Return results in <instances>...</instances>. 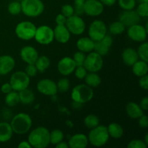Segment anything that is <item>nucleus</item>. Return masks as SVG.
Listing matches in <instances>:
<instances>
[{
  "label": "nucleus",
  "instance_id": "obj_2",
  "mask_svg": "<svg viewBox=\"0 0 148 148\" xmlns=\"http://www.w3.org/2000/svg\"><path fill=\"white\" fill-rule=\"evenodd\" d=\"M32 119L25 113H19L12 118L10 125L13 132L17 134H24L30 130L32 127Z\"/></svg>",
  "mask_w": 148,
  "mask_h": 148
},
{
  "label": "nucleus",
  "instance_id": "obj_14",
  "mask_svg": "<svg viewBox=\"0 0 148 148\" xmlns=\"http://www.w3.org/2000/svg\"><path fill=\"white\" fill-rule=\"evenodd\" d=\"M83 10L84 13L88 15L95 17L102 14L104 5L98 0H85Z\"/></svg>",
  "mask_w": 148,
  "mask_h": 148
},
{
  "label": "nucleus",
  "instance_id": "obj_38",
  "mask_svg": "<svg viewBox=\"0 0 148 148\" xmlns=\"http://www.w3.org/2000/svg\"><path fill=\"white\" fill-rule=\"evenodd\" d=\"M119 5L122 10H134L136 6V0H119Z\"/></svg>",
  "mask_w": 148,
  "mask_h": 148
},
{
  "label": "nucleus",
  "instance_id": "obj_32",
  "mask_svg": "<svg viewBox=\"0 0 148 148\" xmlns=\"http://www.w3.org/2000/svg\"><path fill=\"white\" fill-rule=\"evenodd\" d=\"M84 124L85 126L88 129L95 128L100 124V120L97 116L94 114H89L84 119Z\"/></svg>",
  "mask_w": 148,
  "mask_h": 148
},
{
  "label": "nucleus",
  "instance_id": "obj_39",
  "mask_svg": "<svg viewBox=\"0 0 148 148\" xmlns=\"http://www.w3.org/2000/svg\"><path fill=\"white\" fill-rule=\"evenodd\" d=\"M136 12L140 17H147L148 16V2L140 3Z\"/></svg>",
  "mask_w": 148,
  "mask_h": 148
},
{
  "label": "nucleus",
  "instance_id": "obj_15",
  "mask_svg": "<svg viewBox=\"0 0 148 148\" xmlns=\"http://www.w3.org/2000/svg\"><path fill=\"white\" fill-rule=\"evenodd\" d=\"M119 21L125 27H129L134 25L138 24L140 21V17L134 10H124V12H122L119 15Z\"/></svg>",
  "mask_w": 148,
  "mask_h": 148
},
{
  "label": "nucleus",
  "instance_id": "obj_44",
  "mask_svg": "<svg viewBox=\"0 0 148 148\" xmlns=\"http://www.w3.org/2000/svg\"><path fill=\"white\" fill-rule=\"evenodd\" d=\"M85 0H75V13L77 15H81L84 13V3Z\"/></svg>",
  "mask_w": 148,
  "mask_h": 148
},
{
  "label": "nucleus",
  "instance_id": "obj_53",
  "mask_svg": "<svg viewBox=\"0 0 148 148\" xmlns=\"http://www.w3.org/2000/svg\"><path fill=\"white\" fill-rule=\"evenodd\" d=\"M56 148H68L69 147V145H68V144L66 143H65V142H60V143H59L58 144L56 145Z\"/></svg>",
  "mask_w": 148,
  "mask_h": 148
},
{
  "label": "nucleus",
  "instance_id": "obj_51",
  "mask_svg": "<svg viewBox=\"0 0 148 148\" xmlns=\"http://www.w3.org/2000/svg\"><path fill=\"white\" fill-rule=\"evenodd\" d=\"M103 5L108 6V7H111L113 6L116 3V0H99Z\"/></svg>",
  "mask_w": 148,
  "mask_h": 148
},
{
  "label": "nucleus",
  "instance_id": "obj_46",
  "mask_svg": "<svg viewBox=\"0 0 148 148\" xmlns=\"http://www.w3.org/2000/svg\"><path fill=\"white\" fill-rule=\"evenodd\" d=\"M139 85L142 89L147 90L148 89V76L147 75H144L143 77H140V79L139 80Z\"/></svg>",
  "mask_w": 148,
  "mask_h": 148
},
{
  "label": "nucleus",
  "instance_id": "obj_20",
  "mask_svg": "<svg viewBox=\"0 0 148 148\" xmlns=\"http://www.w3.org/2000/svg\"><path fill=\"white\" fill-rule=\"evenodd\" d=\"M88 139L85 134H75L70 137L68 142V145L70 148H85L88 145Z\"/></svg>",
  "mask_w": 148,
  "mask_h": 148
},
{
  "label": "nucleus",
  "instance_id": "obj_30",
  "mask_svg": "<svg viewBox=\"0 0 148 148\" xmlns=\"http://www.w3.org/2000/svg\"><path fill=\"white\" fill-rule=\"evenodd\" d=\"M50 59L46 56H40L36 60L35 65L38 69V72H44L50 66Z\"/></svg>",
  "mask_w": 148,
  "mask_h": 148
},
{
  "label": "nucleus",
  "instance_id": "obj_24",
  "mask_svg": "<svg viewBox=\"0 0 148 148\" xmlns=\"http://www.w3.org/2000/svg\"><path fill=\"white\" fill-rule=\"evenodd\" d=\"M94 43L95 41L92 40L90 37H83L79 38L77 41V48L79 51L83 53L91 52L94 49Z\"/></svg>",
  "mask_w": 148,
  "mask_h": 148
},
{
  "label": "nucleus",
  "instance_id": "obj_37",
  "mask_svg": "<svg viewBox=\"0 0 148 148\" xmlns=\"http://www.w3.org/2000/svg\"><path fill=\"white\" fill-rule=\"evenodd\" d=\"M7 10L12 15H17L22 12L21 4L19 1H12L8 5Z\"/></svg>",
  "mask_w": 148,
  "mask_h": 148
},
{
  "label": "nucleus",
  "instance_id": "obj_35",
  "mask_svg": "<svg viewBox=\"0 0 148 148\" xmlns=\"http://www.w3.org/2000/svg\"><path fill=\"white\" fill-rule=\"evenodd\" d=\"M139 58L141 60L145 62H148V43L147 42H143L141 45L139 46L137 51Z\"/></svg>",
  "mask_w": 148,
  "mask_h": 148
},
{
  "label": "nucleus",
  "instance_id": "obj_41",
  "mask_svg": "<svg viewBox=\"0 0 148 148\" xmlns=\"http://www.w3.org/2000/svg\"><path fill=\"white\" fill-rule=\"evenodd\" d=\"M147 145L144 140H133L127 145V148H147Z\"/></svg>",
  "mask_w": 148,
  "mask_h": 148
},
{
  "label": "nucleus",
  "instance_id": "obj_7",
  "mask_svg": "<svg viewBox=\"0 0 148 148\" xmlns=\"http://www.w3.org/2000/svg\"><path fill=\"white\" fill-rule=\"evenodd\" d=\"M10 84L13 90L20 92L28 88L30 85V77L25 72L17 71L11 75Z\"/></svg>",
  "mask_w": 148,
  "mask_h": 148
},
{
  "label": "nucleus",
  "instance_id": "obj_6",
  "mask_svg": "<svg viewBox=\"0 0 148 148\" xmlns=\"http://www.w3.org/2000/svg\"><path fill=\"white\" fill-rule=\"evenodd\" d=\"M36 26L30 21H23L15 27V34L21 40H30L34 38Z\"/></svg>",
  "mask_w": 148,
  "mask_h": 148
},
{
  "label": "nucleus",
  "instance_id": "obj_27",
  "mask_svg": "<svg viewBox=\"0 0 148 148\" xmlns=\"http://www.w3.org/2000/svg\"><path fill=\"white\" fill-rule=\"evenodd\" d=\"M107 130L109 137L114 139H120L124 134V129L118 123H111L107 127Z\"/></svg>",
  "mask_w": 148,
  "mask_h": 148
},
{
  "label": "nucleus",
  "instance_id": "obj_4",
  "mask_svg": "<svg viewBox=\"0 0 148 148\" xmlns=\"http://www.w3.org/2000/svg\"><path fill=\"white\" fill-rule=\"evenodd\" d=\"M94 95L92 88L86 84L77 85L71 92V98L74 102L79 104L86 103L92 99Z\"/></svg>",
  "mask_w": 148,
  "mask_h": 148
},
{
  "label": "nucleus",
  "instance_id": "obj_47",
  "mask_svg": "<svg viewBox=\"0 0 148 148\" xmlns=\"http://www.w3.org/2000/svg\"><path fill=\"white\" fill-rule=\"evenodd\" d=\"M138 119V124L141 128H147L148 127V117L146 115L143 114V116L137 119Z\"/></svg>",
  "mask_w": 148,
  "mask_h": 148
},
{
  "label": "nucleus",
  "instance_id": "obj_22",
  "mask_svg": "<svg viewBox=\"0 0 148 148\" xmlns=\"http://www.w3.org/2000/svg\"><path fill=\"white\" fill-rule=\"evenodd\" d=\"M122 61L126 65L132 66L139 59L137 51L133 48H127L124 49L121 53Z\"/></svg>",
  "mask_w": 148,
  "mask_h": 148
},
{
  "label": "nucleus",
  "instance_id": "obj_55",
  "mask_svg": "<svg viewBox=\"0 0 148 148\" xmlns=\"http://www.w3.org/2000/svg\"><path fill=\"white\" fill-rule=\"evenodd\" d=\"M142 2H148V0H143Z\"/></svg>",
  "mask_w": 148,
  "mask_h": 148
},
{
  "label": "nucleus",
  "instance_id": "obj_52",
  "mask_svg": "<svg viewBox=\"0 0 148 148\" xmlns=\"http://www.w3.org/2000/svg\"><path fill=\"white\" fill-rule=\"evenodd\" d=\"M19 148H30L32 147L30 145V143H28V141H22L21 143H20V144L18 145Z\"/></svg>",
  "mask_w": 148,
  "mask_h": 148
},
{
  "label": "nucleus",
  "instance_id": "obj_21",
  "mask_svg": "<svg viewBox=\"0 0 148 148\" xmlns=\"http://www.w3.org/2000/svg\"><path fill=\"white\" fill-rule=\"evenodd\" d=\"M70 32L66 25H56L53 30L54 39L61 43H66L70 39Z\"/></svg>",
  "mask_w": 148,
  "mask_h": 148
},
{
  "label": "nucleus",
  "instance_id": "obj_54",
  "mask_svg": "<svg viewBox=\"0 0 148 148\" xmlns=\"http://www.w3.org/2000/svg\"><path fill=\"white\" fill-rule=\"evenodd\" d=\"M145 144L148 145V134H146L145 135Z\"/></svg>",
  "mask_w": 148,
  "mask_h": 148
},
{
  "label": "nucleus",
  "instance_id": "obj_36",
  "mask_svg": "<svg viewBox=\"0 0 148 148\" xmlns=\"http://www.w3.org/2000/svg\"><path fill=\"white\" fill-rule=\"evenodd\" d=\"M56 87H57L58 91L61 92H66L69 90L70 82L69 79L66 78H62L56 83Z\"/></svg>",
  "mask_w": 148,
  "mask_h": 148
},
{
  "label": "nucleus",
  "instance_id": "obj_43",
  "mask_svg": "<svg viewBox=\"0 0 148 148\" xmlns=\"http://www.w3.org/2000/svg\"><path fill=\"white\" fill-rule=\"evenodd\" d=\"M62 14H64L66 18L71 17L75 14V10L74 7L71 4H66L62 6Z\"/></svg>",
  "mask_w": 148,
  "mask_h": 148
},
{
  "label": "nucleus",
  "instance_id": "obj_29",
  "mask_svg": "<svg viewBox=\"0 0 148 148\" xmlns=\"http://www.w3.org/2000/svg\"><path fill=\"white\" fill-rule=\"evenodd\" d=\"M86 85L91 88H97L101 83V78L96 72H90L88 73L84 78Z\"/></svg>",
  "mask_w": 148,
  "mask_h": 148
},
{
  "label": "nucleus",
  "instance_id": "obj_31",
  "mask_svg": "<svg viewBox=\"0 0 148 148\" xmlns=\"http://www.w3.org/2000/svg\"><path fill=\"white\" fill-rule=\"evenodd\" d=\"M5 103L7 106L13 107L20 103V98H19L18 92L14 90H12L9 93L6 94L5 97Z\"/></svg>",
  "mask_w": 148,
  "mask_h": 148
},
{
  "label": "nucleus",
  "instance_id": "obj_11",
  "mask_svg": "<svg viewBox=\"0 0 148 148\" xmlns=\"http://www.w3.org/2000/svg\"><path fill=\"white\" fill-rule=\"evenodd\" d=\"M34 38L40 44H50L54 39L53 30L48 25L40 26L36 29Z\"/></svg>",
  "mask_w": 148,
  "mask_h": 148
},
{
  "label": "nucleus",
  "instance_id": "obj_50",
  "mask_svg": "<svg viewBox=\"0 0 148 148\" xmlns=\"http://www.w3.org/2000/svg\"><path fill=\"white\" fill-rule=\"evenodd\" d=\"M140 106L141 107L143 111H147L148 109V98L147 96H145L141 100Z\"/></svg>",
  "mask_w": 148,
  "mask_h": 148
},
{
  "label": "nucleus",
  "instance_id": "obj_23",
  "mask_svg": "<svg viewBox=\"0 0 148 148\" xmlns=\"http://www.w3.org/2000/svg\"><path fill=\"white\" fill-rule=\"evenodd\" d=\"M126 112L129 117L133 119H137L144 114V111L140 105L134 102H130L126 106Z\"/></svg>",
  "mask_w": 148,
  "mask_h": 148
},
{
  "label": "nucleus",
  "instance_id": "obj_40",
  "mask_svg": "<svg viewBox=\"0 0 148 148\" xmlns=\"http://www.w3.org/2000/svg\"><path fill=\"white\" fill-rule=\"evenodd\" d=\"M85 53H83V52L80 51H79L76 52V53L74 54L73 56V58L72 59H74V61H75V64H76V66H82L84 64V62H85Z\"/></svg>",
  "mask_w": 148,
  "mask_h": 148
},
{
  "label": "nucleus",
  "instance_id": "obj_49",
  "mask_svg": "<svg viewBox=\"0 0 148 148\" xmlns=\"http://www.w3.org/2000/svg\"><path fill=\"white\" fill-rule=\"evenodd\" d=\"M1 90L3 93L7 94L10 92H11L12 90H13L12 88L11 85L10 84V82H6V83L3 84L1 87Z\"/></svg>",
  "mask_w": 148,
  "mask_h": 148
},
{
  "label": "nucleus",
  "instance_id": "obj_48",
  "mask_svg": "<svg viewBox=\"0 0 148 148\" xmlns=\"http://www.w3.org/2000/svg\"><path fill=\"white\" fill-rule=\"evenodd\" d=\"M66 21V17H65L64 14H62V13L61 14H59L56 17V19H55V22H56V25H65Z\"/></svg>",
  "mask_w": 148,
  "mask_h": 148
},
{
  "label": "nucleus",
  "instance_id": "obj_1",
  "mask_svg": "<svg viewBox=\"0 0 148 148\" xmlns=\"http://www.w3.org/2000/svg\"><path fill=\"white\" fill-rule=\"evenodd\" d=\"M27 141L32 147L45 148L50 145V132L43 127H39L30 132Z\"/></svg>",
  "mask_w": 148,
  "mask_h": 148
},
{
  "label": "nucleus",
  "instance_id": "obj_8",
  "mask_svg": "<svg viewBox=\"0 0 148 148\" xmlns=\"http://www.w3.org/2000/svg\"><path fill=\"white\" fill-rule=\"evenodd\" d=\"M83 66L89 72H98L103 66V56L96 52L91 51L88 56H85Z\"/></svg>",
  "mask_w": 148,
  "mask_h": 148
},
{
  "label": "nucleus",
  "instance_id": "obj_45",
  "mask_svg": "<svg viewBox=\"0 0 148 148\" xmlns=\"http://www.w3.org/2000/svg\"><path fill=\"white\" fill-rule=\"evenodd\" d=\"M25 72L29 77H34L37 75L38 69L35 64H28L25 68Z\"/></svg>",
  "mask_w": 148,
  "mask_h": 148
},
{
  "label": "nucleus",
  "instance_id": "obj_28",
  "mask_svg": "<svg viewBox=\"0 0 148 148\" xmlns=\"http://www.w3.org/2000/svg\"><path fill=\"white\" fill-rule=\"evenodd\" d=\"M19 98H20V102L22 103L28 105V104L32 103L35 100V95L31 90L28 88L18 92Z\"/></svg>",
  "mask_w": 148,
  "mask_h": 148
},
{
  "label": "nucleus",
  "instance_id": "obj_19",
  "mask_svg": "<svg viewBox=\"0 0 148 148\" xmlns=\"http://www.w3.org/2000/svg\"><path fill=\"white\" fill-rule=\"evenodd\" d=\"M15 66V61L10 55L0 56V75H6L11 72Z\"/></svg>",
  "mask_w": 148,
  "mask_h": 148
},
{
  "label": "nucleus",
  "instance_id": "obj_9",
  "mask_svg": "<svg viewBox=\"0 0 148 148\" xmlns=\"http://www.w3.org/2000/svg\"><path fill=\"white\" fill-rule=\"evenodd\" d=\"M107 27L103 21L100 20H94L89 26L88 35L93 41L101 40L106 35Z\"/></svg>",
  "mask_w": 148,
  "mask_h": 148
},
{
  "label": "nucleus",
  "instance_id": "obj_17",
  "mask_svg": "<svg viewBox=\"0 0 148 148\" xmlns=\"http://www.w3.org/2000/svg\"><path fill=\"white\" fill-rule=\"evenodd\" d=\"M76 64L72 58L66 56L64 57L59 62L57 69L59 73L64 76H68L73 73L76 68Z\"/></svg>",
  "mask_w": 148,
  "mask_h": 148
},
{
  "label": "nucleus",
  "instance_id": "obj_13",
  "mask_svg": "<svg viewBox=\"0 0 148 148\" xmlns=\"http://www.w3.org/2000/svg\"><path fill=\"white\" fill-rule=\"evenodd\" d=\"M37 90L39 92L45 95L53 96L58 92L56 83L50 79H43L37 84Z\"/></svg>",
  "mask_w": 148,
  "mask_h": 148
},
{
  "label": "nucleus",
  "instance_id": "obj_12",
  "mask_svg": "<svg viewBox=\"0 0 148 148\" xmlns=\"http://www.w3.org/2000/svg\"><path fill=\"white\" fill-rule=\"evenodd\" d=\"M128 37L136 42H144L147 39V30L141 25L136 24L129 27L127 30Z\"/></svg>",
  "mask_w": 148,
  "mask_h": 148
},
{
  "label": "nucleus",
  "instance_id": "obj_16",
  "mask_svg": "<svg viewBox=\"0 0 148 148\" xmlns=\"http://www.w3.org/2000/svg\"><path fill=\"white\" fill-rule=\"evenodd\" d=\"M113 39L109 35H106L101 40L95 41L93 50L101 56H106L109 52L110 48L112 46Z\"/></svg>",
  "mask_w": 148,
  "mask_h": 148
},
{
  "label": "nucleus",
  "instance_id": "obj_10",
  "mask_svg": "<svg viewBox=\"0 0 148 148\" xmlns=\"http://www.w3.org/2000/svg\"><path fill=\"white\" fill-rule=\"evenodd\" d=\"M65 25L70 33L76 36L82 34L85 30V23L83 19L77 14H73L71 17L66 18Z\"/></svg>",
  "mask_w": 148,
  "mask_h": 148
},
{
  "label": "nucleus",
  "instance_id": "obj_5",
  "mask_svg": "<svg viewBox=\"0 0 148 148\" xmlns=\"http://www.w3.org/2000/svg\"><path fill=\"white\" fill-rule=\"evenodd\" d=\"M20 4L22 12L27 17H38L44 11V4L41 0H22Z\"/></svg>",
  "mask_w": 148,
  "mask_h": 148
},
{
  "label": "nucleus",
  "instance_id": "obj_25",
  "mask_svg": "<svg viewBox=\"0 0 148 148\" xmlns=\"http://www.w3.org/2000/svg\"><path fill=\"white\" fill-rule=\"evenodd\" d=\"M13 134L12 129L10 123L0 122V143H6L12 138Z\"/></svg>",
  "mask_w": 148,
  "mask_h": 148
},
{
  "label": "nucleus",
  "instance_id": "obj_3",
  "mask_svg": "<svg viewBox=\"0 0 148 148\" xmlns=\"http://www.w3.org/2000/svg\"><path fill=\"white\" fill-rule=\"evenodd\" d=\"M107 127L104 125H98L95 128L91 129L88 136V142L94 147H103L109 140Z\"/></svg>",
  "mask_w": 148,
  "mask_h": 148
},
{
  "label": "nucleus",
  "instance_id": "obj_26",
  "mask_svg": "<svg viewBox=\"0 0 148 148\" xmlns=\"http://www.w3.org/2000/svg\"><path fill=\"white\" fill-rule=\"evenodd\" d=\"M132 66V72L135 76L140 77L147 75V62H144L143 60L137 61Z\"/></svg>",
  "mask_w": 148,
  "mask_h": 148
},
{
  "label": "nucleus",
  "instance_id": "obj_33",
  "mask_svg": "<svg viewBox=\"0 0 148 148\" xmlns=\"http://www.w3.org/2000/svg\"><path fill=\"white\" fill-rule=\"evenodd\" d=\"M125 26L119 20L110 25L109 31L113 35H121L125 30Z\"/></svg>",
  "mask_w": 148,
  "mask_h": 148
},
{
  "label": "nucleus",
  "instance_id": "obj_34",
  "mask_svg": "<svg viewBox=\"0 0 148 148\" xmlns=\"http://www.w3.org/2000/svg\"><path fill=\"white\" fill-rule=\"evenodd\" d=\"M64 133L60 130H53L50 132V143L56 145L60 142L63 141Z\"/></svg>",
  "mask_w": 148,
  "mask_h": 148
},
{
  "label": "nucleus",
  "instance_id": "obj_18",
  "mask_svg": "<svg viewBox=\"0 0 148 148\" xmlns=\"http://www.w3.org/2000/svg\"><path fill=\"white\" fill-rule=\"evenodd\" d=\"M20 56L23 61L27 64H35L38 58V53L34 47L27 46L23 47L20 51Z\"/></svg>",
  "mask_w": 148,
  "mask_h": 148
},
{
  "label": "nucleus",
  "instance_id": "obj_56",
  "mask_svg": "<svg viewBox=\"0 0 148 148\" xmlns=\"http://www.w3.org/2000/svg\"><path fill=\"white\" fill-rule=\"evenodd\" d=\"M19 1H22V0H19Z\"/></svg>",
  "mask_w": 148,
  "mask_h": 148
},
{
  "label": "nucleus",
  "instance_id": "obj_42",
  "mask_svg": "<svg viewBox=\"0 0 148 148\" xmlns=\"http://www.w3.org/2000/svg\"><path fill=\"white\" fill-rule=\"evenodd\" d=\"M75 75L77 79H83L85 77L86 75L88 74V71L84 67V66H77L75 69Z\"/></svg>",
  "mask_w": 148,
  "mask_h": 148
}]
</instances>
